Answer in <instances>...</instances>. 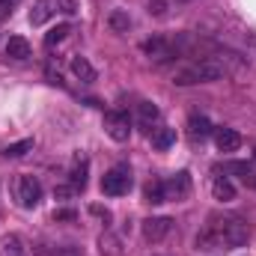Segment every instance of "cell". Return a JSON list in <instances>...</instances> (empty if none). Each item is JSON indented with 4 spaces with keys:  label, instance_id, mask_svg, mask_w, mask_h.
<instances>
[{
    "label": "cell",
    "instance_id": "44dd1931",
    "mask_svg": "<svg viewBox=\"0 0 256 256\" xmlns=\"http://www.w3.org/2000/svg\"><path fill=\"white\" fill-rule=\"evenodd\" d=\"M68 33H72V27H68V24H57V27H54L51 33H45V45H48V48L60 45V42H63Z\"/></svg>",
    "mask_w": 256,
    "mask_h": 256
},
{
    "label": "cell",
    "instance_id": "3957f363",
    "mask_svg": "<svg viewBox=\"0 0 256 256\" xmlns=\"http://www.w3.org/2000/svg\"><path fill=\"white\" fill-rule=\"evenodd\" d=\"M102 191L108 196H122V194L131 191V170L128 167H114L104 173L102 179Z\"/></svg>",
    "mask_w": 256,
    "mask_h": 256
},
{
    "label": "cell",
    "instance_id": "ba28073f",
    "mask_svg": "<svg viewBox=\"0 0 256 256\" xmlns=\"http://www.w3.org/2000/svg\"><path fill=\"white\" fill-rule=\"evenodd\" d=\"M214 143L220 152H238L242 146V134L232 131V128H214Z\"/></svg>",
    "mask_w": 256,
    "mask_h": 256
},
{
    "label": "cell",
    "instance_id": "4316f807",
    "mask_svg": "<svg viewBox=\"0 0 256 256\" xmlns=\"http://www.w3.org/2000/svg\"><path fill=\"white\" fill-rule=\"evenodd\" d=\"M78 214L72 212V208H60V212H54V220H74Z\"/></svg>",
    "mask_w": 256,
    "mask_h": 256
},
{
    "label": "cell",
    "instance_id": "484cf974",
    "mask_svg": "<svg viewBox=\"0 0 256 256\" xmlns=\"http://www.w3.org/2000/svg\"><path fill=\"white\" fill-rule=\"evenodd\" d=\"M164 6H167L164 0H149V12H152V15H164V12H167Z\"/></svg>",
    "mask_w": 256,
    "mask_h": 256
},
{
    "label": "cell",
    "instance_id": "9a60e30c",
    "mask_svg": "<svg viewBox=\"0 0 256 256\" xmlns=\"http://www.w3.org/2000/svg\"><path fill=\"white\" fill-rule=\"evenodd\" d=\"M212 194H214V200H220V202L236 200V188H232V182H230L226 176H214V182H212Z\"/></svg>",
    "mask_w": 256,
    "mask_h": 256
},
{
    "label": "cell",
    "instance_id": "f1b7e54d",
    "mask_svg": "<svg viewBox=\"0 0 256 256\" xmlns=\"http://www.w3.org/2000/svg\"><path fill=\"white\" fill-rule=\"evenodd\" d=\"M254 161H256V149H254Z\"/></svg>",
    "mask_w": 256,
    "mask_h": 256
},
{
    "label": "cell",
    "instance_id": "2e32d148",
    "mask_svg": "<svg viewBox=\"0 0 256 256\" xmlns=\"http://www.w3.org/2000/svg\"><path fill=\"white\" fill-rule=\"evenodd\" d=\"M6 57H9V60H27V57H30V45H27V39L12 36V39L6 42Z\"/></svg>",
    "mask_w": 256,
    "mask_h": 256
},
{
    "label": "cell",
    "instance_id": "52a82bcc",
    "mask_svg": "<svg viewBox=\"0 0 256 256\" xmlns=\"http://www.w3.org/2000/svg\"><path fill=\"white\" fill-rule=\"evenodd\" d=\"M170 230H173V220L170 218H146L143 220V238L152 242V244L164 242L170 236Z\"/></svg>",
    "mask_w": 256,
    "mask_h": 256
},
{
    "label": "cell",
    "instance_id": "8fae6325",
    "mask_svg": "<svg viewBox=\"0 0 256 256\" xmlns=\"http://www.w3.org/2000/svg\"><path fill=\"white\" fill-rule=\"evenodd\" d=\"M164 188H167V200H179V196H185L191 191V176L188 173H176L170 182H164Z\"/></svg>",
    "mask_w": 256,
    "mask_h": 256
},
{
    "label": "cell",
    "instance_id": "5bb4252c",
    "mask_svg": "<svg viewBox=\"0 0 256 256\" xmlns=\"http://www.w3.org/2000/svg\"><path fill=\"white\" fill-rule=\"evenodd\" d=\"M137 120H140V126L146 128V131H152V126L161 120V110H158L152 102H140V104H137Z\"/></svg>",
    "mask_w": 256,
    "mask_h": 256
},
{
    "label": "cell",
    "instance_id": "7a4b0ae2",
    "mask_svg": "<svg viewBox=\"0 0 256 256\" xmlns=\"http://www.w3.org/2000/svg\"><path fill=\"white\" fill-rule=\"evenodd\" d=\"M230 68L214 60V57H202V60H194V63L176 68L173 74V84L176 86H194V84H212V80H220Z\"/></svg>",
    "mask_w": 256,
    "mask_h": 256
},
{
    "label": "cell",
    "instance_id": "8992f818",
    "mask_svg": "<svg viewBox=\"0 0 256 256\" xmlns=\"http://www.w3.org/2000/svg\"><path fill=\"white\" fill-rule=\"evenodd\" d=\"M104 131H108V137H110V140H116V143H126L128 134H131V122H128L126 114H120V110H110V114H104Z\"/></svg>",
    "mask_w": 256,
    "mask_h": 256
},
{
    "label": "cell",
    "instance_id": "603a6c76",
    "mask_svg": "<svg viewBox=\"0 0 256 256\" xmlns=\"http://www.w3.org/2000/svg\"><path fill=\"white\" fill-rule=\"evenodd\" d=\"M232 170L242 176V182H244V185L256 188V170H254V167H248V164H232Z\"/></svg>",
    "mask_w": 256,
    "mask_h": 256
},
{
    "label": "cell",
    "instance_id": "e0dca14e",
    "mask_svg": "<svg viewBox=\"0 0 256 256\" xmlns=\"http://www.w3.org/2000/svg\"><path fill=\"white\" fill-rule=\"evenodd\" d=\"M176 143V131L173 128H152V146L158 152H167Z\"/></svg>",
    "mask_w": 256,
    "mask_h": 256
},
{
    "label": "cell",
    "instance_id": "30bf717a",
    "mask_svg": "<svg viewBox=\"0 0 256 256\" xmlns=\"http://www.w3.org/2000/svg\"><path fill=\"white\" fill-rule=\"evenodd\" d=\"M54 12H57V0H36V6L30 9V24L39 27V24H45Z\"/></svg>",
    "mask_w": 256,
    "mask_h": 256
},
{
    "label": "cell",
    "instance_id": "4fadbf2b",
    "mask_svg": "<svg viewBox=\"0 0 256 256\" xmlns=\"http://www.w3.org/2000/svg\"><path fill=\"white\" fill-rule=\"evenodd\" d=\"M0 256H27V248L15 232H6L0 236Z\"/></svg>",
    "mask_w": 256,
    "mask_h": 256
},
{
    "label": "cell",
    "instance_id": "7c38bea8",
    "mask_svg": "<svg viewBox=\"0 0 256 256\" xmlns=\"http://www.w3.org/2000/svg\"><path fill=\"white\" fill-rule=\"evenodd\" d=\"M212 134H214V128H212V122H208L206 116H191V122H188V137H191L194 143H196V140L202 143V140H208Z\"/></svg>",
    "mask_w": 256,
    "mask_h": 256
},
{
    "label": "cell",
    "instance_id": "9c48e42d",
    "mask_svg": "<svg viewBox=\"0 0 256 256\" xmlns=\"http://www.w3.org/2000/svg\"><path fill=\"white\" fill-rule=\"evenodd\" d=\"M86 173H90V161L86 158H74V164L68 170V185L74 188V194L86 188Z\"/></svg>",
    "mask_w": 256,
    "mask_h": 256
},
{
    "label": "cell",
    "instance_id": "7402d4cb",
    "mask_svg": "<svg viewBox=\"0 0 256 256\" xmlns=\"http://www.w3.org/2000/svg\"><path fill=\"white\" fill-rule=\"evenodd\" d=\"M108 24H110V27H114L116 33H128V27H131V18H128L122 9H116V12H110Z\"/></svg>",
    "mask_w": 256,
    "mask_h": 256
},
{
    "label": "cell",
    "instance_id": "6da1fadb",
    "mask_svg": "<svg viewBox=\"0 0 256 256\" xmlns=\"http://www.w3.org/2000/svg\"><path fill=\"white\" fill-rule=\"evenodd\" d=\"M250 238V224L238 214H212L202 232H196V250L242 248Z\"/></svg>",
    "mask_w": 256,
    "mask_h": 256
},
{
    "label": "cell",
    "instance_id": "83f0119b",
    "mask_svg": "<svg viewBox=\"0 0 256 256\" xmlns=\"http://www.w3.org/2000/svg\"><path fill=\"white\" fill-rule=\"evenodd\" d=\"M18 0H0V18H6L9 12H12V6H15Z\"/></svg>",
    "mask_w": 256,
    "mask_h": 256
},
{
    "label": "cell",
    "instance_id": "ffe728a7",
    "mask_svg": "<svg viewBox=\"0 0 256 256\" xmlns=\"http://www.w3.org/2000/svg\"><path fill=\"white\" fill-rule=\"evenodd\" d=\"M30 149H33V140L27 137V140H18V143H9V146L3 149V155H6V158H21V155H27Z\"/></svg>",
    "mask_w": 256,
    "mask_h": 256
},
{
    "label": "cell",
    "instance_id": "5b68a950",
    "mask_svg": "<svg viewBox=\"0 0 256 256\" xmlns=\"http://www.w3.org/2000/svg\"><path fill=\"white\" fill-rule=\"evenodd\" d=\"M143 54L149 57V60H155V63H167V60H173L179 51H176V45H170L164 36H152V39H146L143 45Z\"/></svg>",
    "mask_w": 256,
    "mask_h": 256
},
{
    "label": "cell",
    "instance_id": "ac0fdd59",
    "mask_svg": "<svg viewBox=\"0 0 256 256\" xmlns=\"http://www.w3.org/2000/svg\"><path fill=\"white\" fill-rule=\"evenodd\" d=\"M72 72H74V78H80L84 84H92V80H96V68H92V63H90L86 57H72Z\"/></svg>",
    "mask_w": 256,
    "mask_h": 256
},
{
    "label": "cell",
    "instance_id": "277c9868",
    "mask_svg": "<svg viewBox=\"0 0 256 256\" xmlns=\"http://www.w3.org/2000/svg\"><path fill=\"white\" fill-rule=\"evenodd\" d=\"M15 196H18V202H21L24 208H36L39 200H42V185H39V179L21 176V179L15 182Z\"/></svg>",
    "mask_w": 256,
    "mask_h": 256
},
{
    "label": "cell",
    "instance_id": "d4e9b609",
    "mask_svg": "<svg viewBox=\"0 0 256 256\" xmlns=\"http://www.w3.org/2000/svg\"><path fill=\"white\" fill-rule=\"evenodd\" d=\"M57 12H63V15H74V12H78V0H57Z\"/></svg>",
    "mask_w": 256,
    "mask_h": 256
},
{
    "label": "cell",
    "instance_id": "d6986e66",
    "mask_svg": "<svg viewBox=\"0 0 256 256\" xmlns=\"http://www.w3.org/2000/svg\"><path fill=\"white\" fill-rule=\"evenodd\" d=\"M143 200L152 202V206L167 202V188H164V182H149V185L143 188Z\"/></svg>",
    "mask_w": 256,
    "mask_h": 256
},
{
    "label": "cell",
    "instance_id": "cb8c5ba5",
    "mask_svg": "<svg viewBox=\"0 0 256 256\" xmlns=\"http://www.w3.org/2000/svg\"><path fill=\"white\" fill-rule=\"evenodd\" d=\"M102 254H108V256H120V242L114 238V236H102Z\"/></svg>",
    "mask_w": 256,
    "mask_h": 256
}]
</instances>
